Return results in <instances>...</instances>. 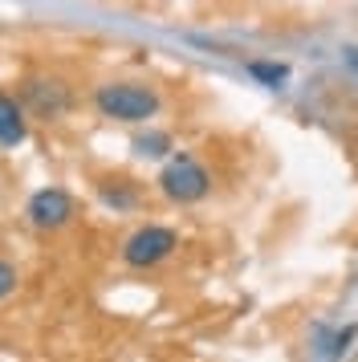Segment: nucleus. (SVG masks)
Wrapping results in <instances>:
<instances>
[{"label": "nucleus", "mask_w": 358, "mask_h": 362, "mask_svg": "<svg viewBox=\"0 0 358 362\" xmlns=\"http://www.w3.org/2000/svg\"><path fill=\"white\" fill-rule=\"evenodd\" d=\"M175 248H179L175 228H167V224H146V228H139L134 236H127L122 261H127L130 269H155V264H163Z\"/></svg>", "instance_id": "obj_3"}, {"label": "nucleus", "mask_w": 358, "mask_h": 362, "mask_svg": "<svg viewBox=\"0 0 358 362\" xmlns=\"http://www.w3.org/2000/svg\"><path fill=\"white\" fill-rule=\"evenodd\" d=\"M25 106H29L37 118H62L69 106H74V94H69V86L62 78H29L25 82Z\"/></svg>", "instance_id": "obj_4"}, {"label": "nucleus", "mask_w": 358, "mask_h": 362, "mask_svg": "<svg viewBox=\"0 0 358 362\" xmlns=\"http://www.w3.org/2000/svg\"><path fill=\"white\" fill-rule=\"evenodd\" d=\"M94 106L102 118L114 122H151L159 115V94L143 82H102L94 90Z\"/></svg>", "instance_id": "obj_1"}, {"label": "nucleus", "mask_w": 358, "mask_h": 362, "mask_svg": "<svg viewBox=\"0 0 358 362\" xmlns=\"http://www.w3.org/2000/svg\"><path fill=\"white\" fill-rule=\"evenodd\" d=\"M167 151H171V134H163V131H151V134L134 139V155L139 159H163Z\"/></svg>", "instance_id": "obj_7"}, {"label": "nucleus", "mask_w": 358, "mask_h": 362, "mask_svg": "<svg viewBox=\"0 0 358 362\" xmlns=\"http://www.w3.org/2000/svg\"><path fill=\"white\" fill-rule=\"evenodd\" d=\"M16 289V264H8V261H0V301Z\"/></svg>", "instance_id": "obj_9"}, {"label": "nucleus", "mask_w": 358, "mask_h": 362, "mask_svg": "<svg viewBox=\"0 0 358 362\" xmlns=\"http://www.w3.org/2000/svg\"><path fill=\"white\" fill-rule=\"evenodd\" d=\"M248 74L265 86H281L289 82V66H281V62H248Z\"/></svg>", "instance_id": "obj_8"}, {"label": "nucleus", "mask_w": 358, "mask_h": 362, "mask_svg": "<svg viewBox=\"0 0 358 362\" xmlns=\"http://www.w3.org/2000/svg\"><path fill=\"white\" fill-rule=\"evenodd\" d=\"M25 134H29V122H25L21 102L8 98V94H0V143L4 147H16V143H25Z\"/></svg>", "instance_id": "obj_6"}, {"label": "nucleus", "mask_w": 358, "mask_h": 362, "mask_svg": "<svg viewBox=\"0 0 358 362\" xmlns=\"http://www.w3.org/2000/svg\"><path fill=\"white\" fill-rule=\"evenodd\" d=\"M29 220L33 228H65L69 220H74V199L65 187H41V192H33L29 196Z\"/></svg>", "instance_id": "obj_5"}, {"label": "nucleus", "mask_w": 358, "mask_h": 362, "mask_svg": "<svg viewBox=\"0 0 358 362\" xmlns=\"http://www.w3.org/2000/svg\"><path fill=\"white\" fill-rule=\"evenodd\" d=\"M159 192L171 204H200L212 192V171L195 159L192 151H179L159 171Z\"/></svg>", "instance_id": "obj_2"}, {"label": "nucleus", "mask_w": 358, "mask_h": 362, "mask_svg": "<svg viewBox=\"0 0 358 362\" xmlns=\"http://www.w3.org/2000/svg\"><path fill=\"white\" fill-rule=\"evenodd\" d=\"M342 62H346V69L358 78V45H346V49H342Z\"/></svg>", "instance_id": "obj_10"}]
</instances>
